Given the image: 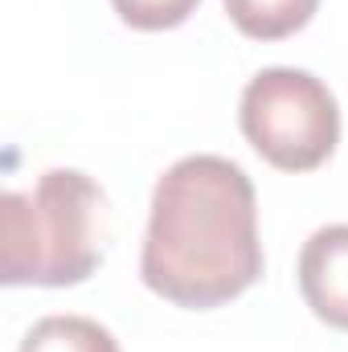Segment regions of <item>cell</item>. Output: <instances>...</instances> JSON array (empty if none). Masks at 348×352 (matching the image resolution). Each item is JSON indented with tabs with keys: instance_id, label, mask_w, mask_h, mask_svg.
<instances>
[{
	"instance_id": "cell-3",
	"label": "cell",
	"mask_w": 348,
	"mask_h": 352,
	"mask_svg": "<svg viewBox=\"0 0 348 352\" xmlns=\"http://www.w3.org/2000/svg\"><path fill=\"white\" fill-rule=\"evenodd\" d=\"M238 123L246 144L283 173H312L340 144L336 94L295 66L259 70L242 90Z\"/></svg>"
},
{
	"instance_id": "cell-6",
	"label": "cell",
	"mask_w": 348,
	"mask_h": 352,
	"mask_svg": "<svg viewBox=\"0 0 348 352\" xmlns=\"http://www.w3.org/2000/svg\"><path fill=\"white\" fill-rule=\"evenodd\" d=\"M17 352H123L111 328L87 316H45L37 320Z\"/></svg>"
},
{
	"instance_id": "cell-4",
	"label": "cell",
	"mask_w": 348,
	"mask_h": 352,
	"mask_svg": "<svg viewBox=\"0 0 348 352\" xmlns=\"http://www.w3.org/2000/svg\"><path fill=\"white\" fill-rule=\"evenodd\" d=\"M299 291L316 320L348 332V226H324L303 242Z\"/></svg>"
},
{
	"instance_id": "cell-1",
	"label": "cell",
	"mask_w": 348,
	"mask_h": 352,
	"mask_svg": "<svg viewBox=\"0 0 348 352\" xmlns=\"http://www.w3.org/2000/svg\"><path fill=\"white\" fill-rule=\"evenodd\" d=\"M140 278L188 311L221 307L259 283V201L242 164L184 156L156 180Z\"/></svg>"
},
{
	"instance_id": "cell-7",
	"label": "cell",
	"mask_w": 348,
	"mask_h": 352,
	"mask_svg": "<svg viewBox=\"0 0 348 352\" xmlns=\"http://www.w3.org/2000/svg\"><path fill=\"white\" fill-rule=\"evenodd\" d=\"M201 0H111V8L119 12L123 25L140 29V33H160V29H176L197 12Z\"/></svg>"
},
{
	"instance_id": "cell-2",
	"label": "cell",
	"mask_w": 348,
	"mask_h": 352,
	"mask_svg": "<svg viewBox=\"0 0 348 352\" xmlns=\"http://www.w3.org/2000/svg\"><path fill=\"white\" fill-rule=\"evenodd\" d=\"M107 197L78 168H50L33 188L0 197V283L74 287L102 263L98 221Z\"/></svg>"
},
{
	"instance_id": "cell-5",
	"label": "cell",
	"mask_w": 348,
	"mask_h": 352,
	"mask_svg": "<svg viewBox=\"0 0 348 352\" xmlns=\"http://www.w3.org/2000/svg\"><path fill=\"white\" fill-rule=\"evenodd\" d=\"M316 8L320 0H226V12L238 25V33L254 41H283L299 33L316 16Z\"/></svg>"
}]
</instances>
